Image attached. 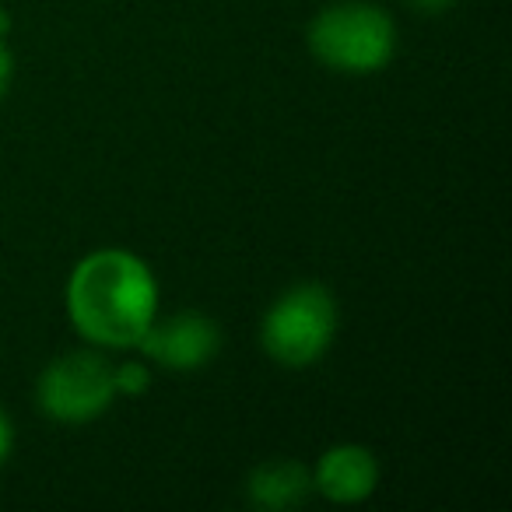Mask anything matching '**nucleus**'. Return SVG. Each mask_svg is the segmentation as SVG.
<instances>
[{"label": "nucleus", "instance_id": "nucleus-11", "mask_svg": "<svg viewBox=\"0 0 512 512\" xmlns=\"http://www.w3.org/2000/svg\"><path fill=\"white\" fill-rule=\"evenodd\" d=\"M411 4L421 11V15H442V11H446L453 0H411Z\"/></svg>", "mask_w": 512, "mask_h": 512}, {"label": "nucleus", "instance_id": "nucleus-2", "mask_svg": "<svg viewBox=\"0 0 512 512\" xmlns=\"http://www.w3.org/2000/svg\"><path fill=\"white\" fill-rule=\"evenodd\" d=\"M309 53L337 74H376L397 53V25L376 4H330L306 29Z\"/></svg>", "mask_w": 512, "mask_h": 512}, {"label": "nucleus", "instance_id": "nucleus-4", "mask_svg": "<svg viewBox=\"0 0 512 512\" xmlns=\"http://www.w3.org/2000/svg\"><path fill=\"white\" fill-rule=\"evenodd\" d=\"M36 400L46 418L60 425H85L116 400L113 365L95 351H71L53 358L36 383Z\"/></svg>", "mask_w": 512, "mask_h": 512}, {"label": "nucleus", "instance_id": "nucleus-5", "mask_svg": "<svg viewBox=\"0 0 512 512\" xmlns=\"http://www.w3.org/2000/svg\"><path fill=\"white\" fill-rule=\"evenodd\" d=\"M137 348L144 351L148 362H155L158 369L169 372H193L204 369L221 348V330L211 316L204 313H176L169 320H158L144 330V337L137 341Z\"/></svg>", "mask_w": 512, "mask_h": 512}, {"label": "nucleus", "instance_id": "nucleus-7", "mask_svg": "<svg viewBox=\"0 0 512 512\" xmlns=\"http://www.w3.org/2000/svg\"><path fill=\"white\" fill-rule=\"evenodd\" d=\"M313 491V474L299 460H267L249 474L246 498L249 505L267 512H285L302 505Z\"/></svg>", "mask_w": 512, "mask_h": 512}, {"label": "nucleus", "instance_id": "nucleus-8", "mask_svg": "<svg viewBox=\"0 0 512 512\" xmlns=\"http://www.w3.org/2000/svg\"><path fill=\"white\" fill-rule=\"evenodd\" d=\"M113 379H116V393H127V397L144 393L151 383V376H148L144 365H120V369H113Z\"/></svg>", "mask_w": 512, "mask_h": 512}, {"label": "nucleus", "instance_id": "nucleus-10", "mask_svg": "<svg viewBox=\"0 0 512 512\" xmlns=\"http://www.w3.org/2000/svg\"><path fill=\"white\" fill-rule=\"evenodd\" d=\"M11 446H15V428H11V418H8V414L0 411V467L8 463Z\"/></svg>", "mask_w": 512, "mask_h": 512}, {"label": "nucleus", "instance_id": "nucleus-1", "mask_svg": "<svg viewBox=\"0 0 512 512\" xmlns=\"http://www.w3.org/2000/svg\"><path fill=\"white\" fill-rule=\"evenodd\" d=\"M67 313L88 344L137 348L158 316V281L130 249H95L81 256L67 281Z\"/></svg>", "mask_w": 512, "mask_h": 512}, {"label": "nucleus", "instance_id": "nucleus-6", "mask_svg": "<svg viewBox=\"0 0 512 512\" xmlns=\"http://www.w3.org/2000/svg\"><path fill=\"white\" fill-rule=\"evenodd\" d=\"M379 484V460L372 449L358 446V442H337L316 460L313 470V488L320 491L327 502L337 505H355L376 491Z\"/></svg>", "mask_w": 512, "mask_h": 512}, {"label": "nucleus", "instance_id": "nucleus-3", "mask_svg": "<svg viewBox=\"0 0 512 512\" xmlns=\"http://www.w3.org/2000/svg\"><path fill=\"white\" fill-rule=\"evenodd\" d=\"M337 299L316 281L288 288L274 299L260 323V344L285 369L316 365L337 337Z\"/></svg>", "mask_w": 512, "mask_h": 512}, {"label": "nucleus", "instance_id": "nucleus-9", "mask_svg": "<svg viewBox=\"0 0 512 512\" xmlns=\"http://www.w3.org/2000/svg\"><path fill=\"white\" fill-rule=\"evenodd\" d=\"M11 78H15V57H11V50L4 46V39H0V99L8 95Z\"/></svg>", "mask_w": 512, "mask_h": 512}]
</instances>
